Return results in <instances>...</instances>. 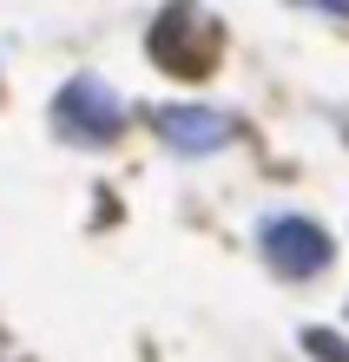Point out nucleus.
<instances>
[{"instance_id":"f03ea898","label":"nucleus","mask_w":349,"mask_h":362,"mask_svg":"<svg viewBox=\"0 0 349 362\" xmlns=\"http://www.w3.org/2000/svg\"><path fill=\"white\" fill-rule=\"evenodd\" d=\"M264 257H270L283 276H316L323 264L336 257V244H330V230H323V224L297 218V211H283V218L264 224Z\"/></svg>"},{"instance_id":"f257e3e1","label":"nucleus","mask_w":349,"mask_h":362,"mask_svg":"<svg viewBox=\"0 0 349 362\" xmlns=\"http://www.w3.org/2000/svg\"><path fill=\"white\" fill-rule=\"evenodd\" d=\"M53 125H59L67 139H79V145H105V139H119V125H125V99L105 86V79L79 73V79H67V86H59Z\"/></svg>"},{"instance_id":"7ed1b4c3","label":"nucleus","mask_w":349,"mask_h":362,"mask_svg":"<svg viewBox=\"0 0 349 362\" xmlns=\"http://www.w3.org/2000/svg\"><path fill=\"white\" fill-rule=\"evenodd\" d=\"M151 125H159V139L171 145V152H185V158L217 152V145L237 139V119L217 112V105H159V112H151Z\"/></svg>"},{"instance_id":"20e7f679","label":"nucleus","mask_w":349,"mask_h":362,"mask_svg":"<svg viewBox=\"0 0 349 362\" xmlns=\"http://www.w3.org/2000/svg\"><path fill=\"white\" fill-rule=\"evenodd\" d=\"M303 349H310L316 362H349V343L336 329H303Z\"/></svg>"}]
</instances>
